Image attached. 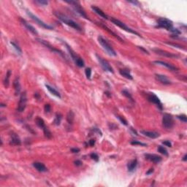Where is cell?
Segmentation results:
<instances>
[{
	"mask_svg": "<svg viewBox=\"0 0 187 187\" xmlns=\"http://www.w3.org/2000/svg\"><path fill=\"white\" fill-rule=\"evenodd\" d=\"M54 15H55L61 21L64 23L65 24L68 25L69 26L75 29L76 30H78V31H81V30H82V29H81V27L79 26L78 24H77V23L74 21L73 20L70 19L69 17H67V16H65V15H64V14H62V13L55 11V12H54Z\"/></svg>",
	"mask_w": 187,
	"mask_h": 187,
	"instance_id": "1",
	"label": "cell"
},
{
	"mask_svg": "<svg viewBox=\"0 0 187 187\" xmlns=\"http://www.w3.org/2000/svg\"><path fill=\"white\" fill-rule=\"evenodd\" d=\"M97 39H98L99 43L102 45V47L105 50H106L107 53H108L109 55H110V56H116V53H115V50L113 48V47L110 45L109 43L105 39H104L102 36H99Z\"/></svg>",
	"mask_w": 187,
	"mask_h": 187,
	"instance_id": "2",
	"label": "cell"
},
{
	"mask_svg": "<svg viewBox=\"0 0 187 187\" xmlns=\"http://www.w3.org/2000/svg\"><path fill=\"white\" fill-rule=\"evenodd\" d=\"M110 21L112 22L113 24H114L115 25L118 26L119 27L121 28L122 29H124V30H125V31H127V32H129V33H132V34L137 35L138 37H141L138 32H137V31H135L134 30H133L132 29L128 27L125 24H124L123 22L120 21L118 20V19L115 18H110Z\"/></svg>",
	"mask_w": 187,
	"mask_h": 187,
	"instance_id": "3",
	"label": "cell"
},
{
	"mask_svg": "<svg viewBox=\"0 0 187 187\" xmlns=\"http://www.w3.org/2000/svg\"><path fill=\"white\" fill-rule=\"evenodd\" d=\"M67 2L69 4H71L72 7L75 10V12L78 13L80 16H82L83 18H84L86 19H88L86 13L84 11V10L83 9V7H81V5L78 2H76V1H70V2L69 1H67Z\"/></svg>",
	"mask_w": 187,
	"mask_h": 187,
	"instance_id": "4",
	"label": "cell"
},
{
	"mask_svg": "<svg viewBox=\"0 0 187 187\" xmlns=\"http://www.w3.org/2000/svg\"><path fill=\"white\" fill-rule=\"evenodd\" d=\"M157 27L158 28H164L170 31L172 27V22L165 18H160L157 21Z\"/></svg>",
	"mask_w": 187,
	"mask_h": 187,
	"instance_id": "5",
	"label": "cell"
},
{
	"mask_svg": "<svg viewBox=\"0 0 187 187\" xmlns=\"http://www.w3.org/2000/svg\"><path fill=\"white\" fill-rule=\"evenodd\" d=\"M162 125L163 127L166 129H172L173 125H174V121H173V118L170 114L169 113H165L162 117Z\"/></svg>",
	"mask_w": 187,
	"mask_h": 187,
	"instance_id": "6",
	"label": "cell"
},
{
	"mask_svg": "<svg viewBox=\"0 0 187 187\" xmlns=\"http://www.w3.org/2000/svg\"><path fill=\"white\" fill-rule=\"evenodd\" d=\"M38 40L39 43H40L41 44H43V45H45V46L47 48H48L50 50L53 51V53H58V54H59L60 56H62L63 58H64V59L65 60L67 59V57H66V56L64 54V53H63L62 50H59V49H57V48H54L53 46H52V45H51L49 43H48L47 41L44 40H42V39H38Z\"/></svg>",
	"mask_w": 187,
	"mask_h": 187,
	"instance_id": "7",
	"label": "cell"
},
{
	"mask_svg": "<svg viewBox=\"0 0 187 187\" xmlns=\"http://www.w3.org/2000/svg\"><path fill=\"white\" fill-rule=\"evenodd\" d=\"M26 13H27V15L29 16V18H31L33 21H34L36 22L38 24H39V25L40 26H42V27H43V28L45 29H53V26H52L48 25V24H45V23L43 21H41L40 19L39 18L38 16H36L35 15H34L33 13H31V11L27 10Z\"/></svg>",
	"mask_w": 187,
	"mask_h": 187,
	"instance_id": "8",
	"label": "cell"
},
{
	"mask_svg": "<svg viewBox=\"0 0 187 187\" xmlns=\"http://www.w3.org/2000/svg\"><path fill=\"white\" fill-rule=\"evenodd\" d=\"M96 57H97V60H98L99 63H100V64L101 65V67H102L103 69H104L105 71L111 72V73H113V72H114L113 67H111V66L110 65V64L107 62L106 60H105L104 59H102L101 56H100L99 55H97V54H96Z\"/></svg>",
	"mask_w": 187,
	"mask_h": 187,
	"instance_id": "9",
	"label": "cell"
},
{
	"mask_svg": "<svg viewBox=\"0 0 187 187\" xmlns=\"http://www.w3.org/2000/svg\"><path fill=\"white\" fill-rule=\"evenodd\" d=\"M26 102H27L26 92L24 91V92H23V93L21 94V97H20V100H19L18 106V107H17V110L20 113L23 112L26 108Z\"/></svg>",
	"mask_w": 187,
	"mask_h": 187,
	"instance_id": "10",
	"label": "cell"
},
{
	"mask_svg": "<svg viewBox=\"0 0 187 187\" xmlns=\"http://www.w3.org/2000/svg\"><path fill=\"white\" fill-rule=\"evenodd\" d=\"M148 100L150 102H152L153 104L156 105L157 106L159 107V109L162 110V105L161 103V101L159 99V97H157L156 95H155L153 93H149L147 96Z\"/></svg>",
	"mask_w": 187,
	"mask_h": 187,
	"instance_id": "11",
	"label": "cell"
},
{
	"mask_svg": "<svg viewBox=\"0 0 187 187\" xmlns=\"http://www.w3.org/2000/svg\"><path fill=\"white\" fill-rule=\"evenodd\" d=\"M20 21H21V23L22 25L24 26L27 30H29V31H30V32H31L33 34H34V35H38V32L37 31V30L34 29V26H32L31 25H30V24H29L28 22L26 21V20L21 18H20Z\"/></svg>",
	"mask_w": 187,
	"mask_h": 187,
	"instance_id": "12",
	"label": "cell"
},
{
	"mask_svg": "<svg viewBox=\"0 0 187 187\" xmlns=\"http://www.w3.org/2000/svg\"><path fill=\"white\" fill-rule=\"evenodd\" d=\"M153 50L156 53L159 54V55H161L162 56H165V57H168V58H178V56L175 55V54L170 53V52H167V51H165V50H161V49H158V48H154V49H153Z\"/></svg>",
	"mask_w": 187,
	"mask_h": 187,
	"instance_id": "13",
	"label": "cell"
},
{
	"mask_svg": "<svg viewBox=\"0 0 187 187\" xmlns=\"http://www.w3.org/2000/svg\"><path fill=\"white\" fill-rule=\"evenodd\" d=\"M145 157L146 159L149 160L151 162H153L155 164L159 163V162L162 161V157L160 156H158L156 154H151V153H146L145 154Z\"/></svg>",
	"mask_w": 187,
	"mask_h": 187,
	"instance_id": "14",
	"label": "cell"
},
{
	"mask_svg": "<svg viewBox=\"0 0 187 187\" xmlns=\"http://www.w3.org/2000/svg\"><path fill=\"white\" fill-rule=\"evenodd\" d=\"M153 63L156 64L164 66V67H167V68L169 69L172 70V71H178V68L177 67L172 65V64H171L165 62H162V61H155V62H153Z\"/></svg>",
	"mask_w": 187,
	"mask_h": 187,
	"instance_id": "15",
	"label": "cell"
},
{
	"mask_svg": "<svg viewBox=\"0 0 187 187\" xmlns=\"http://www.w3.org/2000/svg\"><path fill=\"white\" fill-rule=\"evenodd\" d=\"M155 78L158 81H159L161 83L164 85H170L171 84V81H170L168 78L166 77L165 75H160V74H156Z\"/></svg>",
	"mask_w": 187,
	"mask_h": 187,
	"instance_id": "16",
	"label": "cell"
},
{
	"mask_svg": "<svg viewBox=\"0 0 187 187\" xmlns=\"http://www.w3.org/2000/svg\"><path fill=\"white\" fill-rule=\"evenodd\" d=\"M10 137H11V139L10 141V145H12V146H21V141L17 134L13 133V134H11Z\"/></svg>",
	"mask_w": 187,
	"mask_h": 187,
	"instance_id": "17",
	"label": "cell"
},
{
	"mask_svg": "<svg viewBox=\"0 0 187 187\" xmlns=\"http://www.w3.org/2000/svg\"><path fill=\"white\" fill-rule=\"evenodd\" d=\"M97 24L100 26V27H102V29H104L105 30H106L107 31H108L110 34H112L113 37H115V38H117V40H119V41H121V42H122V43H124V40H122L121 38H120L119 35H117V34H115L114 31H113L112 30H111V29H110L108 28V27H107V26L106 25H105L104 24H102V23H97Z\"/></svg>",
	"mask_w": 187,
	"mask_h": 187,
	"instance_id": "18",
	"label": "cell"
},
{
	"mask_svg": "<svg viewBox=\"0 0 187 187\" xmlns=\"http://www.w3.org/2000/svg\"><path fill=\"white\" fill-rule=\"evenodd\" d=\"M140 133L145 135V136H146V137H149V138H152V139H156V138L159 137V134L158 132H150L143 130V131H140Z\"/></svg>",
	"mask_w": 187,
	"mask_h": 187,
	"instance_id": "19",
	"label": "cell"
},
{
	"mask_svg": "<svg viewBox=\"0 0 187 187\" xmlns=\"http://www.w3.org/2000/svg\"><path fill=\"white\" fill-rule=\"evenodd\" d=\"M137 166V159H134L128 162L127 170L129 172H133Z\"/></svg>",
	"mask_w": 187,
	"mask_h": 187,
	"instance_id": "20",
	"label": "cell"
},
{
	"mask_svg": "<svg viewBox=\"0 0 187 187\" xmlns=\"http://www.w3.org/2000/svg\"><path fill=\"white\" fill-rule=\"evenodd\" d=\"M91 9L93 10V11L95 13H97L98 16H100V17H102V18H103L105 19H108V17H107V16L105 13L103 12L102 10L101 9H100L99 7H97L96 6H91Z\"/></svg>",
	"mask_w": 187,
	"mask_h": 187,
	"instance_id": "21",
	"label": "cell"
},
{
	"mask_svg": "<svg viewBox=\"0 0 187 187\" xmlns=\"http://www.w3.org/2000/svg\"><path fill=\"white\" fill-rule=\"evenodd\" d=\"M119 73H120L121 75H122L123 77L127 78L129 80H133V77L132 76L129 69H120V70H119Z\"/></svg>",
	"mask_w": 187,
	"mask_h": 187,
	"instance_id": "22",
	"label": "cell"
},
{
	"mask_svg": "<svg viewBox=\"0 0 187 187\" xmlns=\"http://www.w3.org/2000/svg\"><path fill=\"white\" fill-rule=\"evenodd\" d=\"M33 166L39 172H47V170H48V169L45 166V165L43 164V163H41V162H34L33 163Z\"/></svg>",
	"mask_w": 187,
	"mask_h": 187,
	"instance_id": "23",
	"label": "cell"
},
{
	"mask_svg": "<svg viewBox=\"0 0 187 187\" xmlns=\"http://www.w3.org/2000/svg\"><path fill=\"white\" fill-rule=\"evenodd\" d=\"M65 44V45L67 46V50H68V51L69 52V54H70V56H71V57H72V60L74 61V62H76L77 60L80 58L79 56L76 54V53H75V51L74 50H72V48H70V46L69 45H67V43H64Z\"/></svg>",
	"mask_w": 187,
	"mask_h": 187,
	"instance_id": "24",
	"label": "cell"
},
{
	"mask_svg": "<svg viewBox=\"0 0 187 187\" xmlns=\"http://www.w3.org/2000/svg\"><path fill=\"white\" fill-rule=\"evenodd\" d=\"M13 87H14V89L16 91V95H18L21 91V85L19 83L18 77L16 78V79L13 81Z\"/></svg>",
	"mask_w": 187,
	"mask_h": 187,
	"instance_id": "25",
	"label": "cell"
},
{
	"mask_svg": "<svg viewBox=\"0 0 187 187\" xmlns=\"http://www.w3.org/2000/svg\"><path fill=\"white\" fill-rule=\"evenodd\" d=\"M74 119H75V113L72 110H69L67 115V121L68 122V124H72L74 122Z\"/></svg>",
	"mask_w": 187,
	"mask_h": 187,
	"instance_id": "26",
	"label": "cell"
},
{
	"mask_svg": "<svg viewBox=\"0 0 187 187\" xmlns=\"http://www.w3.org/2000/svg\"><path fill=\"white\" fill-rule=\"evenodd\" d=\"M45 87H46V88L48 89V90L50 91V93L52 94L53 95H54V96H56V97H59V98H61V95H60V94L59 91H57L54 88L51 87V86H50L49 85H45Z\"/></svg>",
	"mask_w": 187,
	"mask_h": 187,
	"instance_id": "27",
	"label": "cell"
},
{
	"mask_svg": "<svg viewBox=\"0 0 187 187\" xmlns=\"http://www.w3.org/2000/svg\"><path fill=\"white\" fill-rule=\"evenodd\" d=\"M12 74L11 70H7V74L5 75V78L4 79V86H5V88H8L10 84V75Z\"/></svg>",
	"mask_w": 187,
	"mask_h": 187,
	"instance_id": "28",
	"label": "cell"
},
{
	"mask_svg": "<svg viewBox=\"0 0 187 187\" xmlns=\"http://www.w3.org/2000/svg\"><path fill=\"white\" fill-rule=\"evenodd\" d=\"M35 122H36V124L38 125V127H39L40 128H41V129H44V128L46 127L43 119H42V118H40V117H39V116H38V117L36 118V119H35Z\"/></svg>",
	"mask_w": 187,
	"mask_h": 187,
	"instance_id": "29",
	"label": "cell"
},
{
	"mask_svg": "<svg viewBox=\"0 0 187 187\" xmlns=\"http://www.w3.org/2000/svg\"><path fill=\"white\" fill-rule=\"evenodd\" d=\"M62 119V115L61 113H56V117H55V119H54V121H53L54 124L59 126L61 124Z\"/></svg>",
	"mask_w": 187,
	"mask_h": 187,
	"instance_id": "30",
	"label": "cell"
},
{
	"mask_svg": "<svg viewBox=\"0 0 187 187\" xmlns=\"http://www.w3.org/2000/svg\"><path fill=\"white\" fill-rule=\"evenodd\" d=\"M43 132H44V134H45V136L47 138L50 139V138L52 137V134H51V132H50V130L48 129V128L47 127H45L44 128V129H43Z\"/></svg>",
	"mask_w": 187,
	"mask_h": 187,
	"instance_id": "31",
	"label": "cell"
},
{
	"mask_svg": "<svg viewBox=\"0 0 187 187\" xmlns=\"http://www.w3.org/2000/svg\"><path fill=\"white\" fill-rule=\"evenodd\" d=\"M158 151H159V153L163 154V155H165V156H168V152H167V151L166 150L165 148H164V147L162 146H159V147H158Z\"/></svg>",
	"mask_w": 187,
	"mask_h": 187,
	"instance_id": "32",
	"label": "cell"
},
{
	"mask_svg": "<svg viewBox=\"0 0 187 187\" xmlns=\"http://www.w3.org/2000/svg\"><path fill=\"white\" fill-rule=\"evenodd\" d=\"M122 94L124 95L125 97H127L128 99L129 100H130L132 101V102H134V100H133V97H132V95H131V94L129 93L128 91H127V90H123L122 91Z\"/></svg>",
	"mask_w": 187,
	"mask_h": 187,
	"instance_id": "33",
	"label": "cell"
},
{
	"mask_svg": "<svg viewBox=\"0 0 187 187\" xmlns=\"http://www.w3.org/2000/svg\"><path fill=\"white\" fill-rule=\"evenodd\" d=\"M75 63L76 64V65L78 66V67H83L85 65L84 61L82 59L81 57H80V58H79V59H78Z\"/></svg>",
	"mask_w": 187,
	"mask_h": 187,
	"instance_id": "34",
	"label": "cell"
},
{
	"mask_svg": "<svg viewBox=\"0 0 187 187\" xmlns=\"http://www.w3.org/2000/svg\"><path fill=\"white\" fill-rule=\"evenodd\" d=\"M10 43H11V45H13V48H14L16 49V51H17V52H18V53L19 54H21V53H22L21 49V48H20V47H19L18 45H17V44L16 43H14V42H11Z\"/></svg>",
	"mask_w": 187,
	"mask_h": 187,
	"instance_id": "35",
	"label": "cell"
},
{
	"mask_svg": "<svg viewBox=\"0 0 187 187\" xmlns=\"http://www.w3.org/2000/svg\"><path fill=\"white\" fill-rule=\"evenodd\" d=\"M116 117L119 119V120L121 122L122 124L124 125H125V126H127V121L126 120V119L124 118V117H122V116H121V115H116Z\"/></svg>",
	"mask_w": 187,
	"mask_h": 187,
	"instance_id": "36",
	"label": "cell"
},
{
	"mask_svg": "<svg viewBox=\"0 0 187 187\" xmlns=\"http://www.w3.org/2000/svg\"><path fill=\"white\" fill-rule=\"evenodd\" d=\"M85 74H86V76L88 79H91V69L88 67V68L86 69L85 70Z\"/></svg>",
	"mask_w": 187,
	"mask_h": 187,
	"instance_id": "37",
	"label": "cell"
},
{
	"mask_svg": "<svg viewBox=\"0 0 187 187\" xmlns=\"http://www.w3.org/2000/svg\"><path fill=\"white\" fill-rule=\"evenodd\" d=\"M177 117H178V119L181 120V121L184 122V123H186L187 122V117L186 115H185V114H182V115H178Z\"/></svg>",
	"mask_w": 187,
	"mask_h": 187,
	"instance_id": "38",
	"label": "cell"
},
{
	"mask_svg": "<svg viewBox=\"0 0 187 187\" xmlns=\"http://www.w3.org/2000/svg\"><path fill=\"white\" fill-rule=\"evenodd\" d=\"M132 145L133 146H137V145H139V146H147V145L146 143H141V142H139V141H132L131 142Z\"/></svg>",
	"mask_w": 187,
	"mask_h": 187,
	"instance_id": "39",
	"label": "cell"
},
{
	"mask_svg": "<svg viewBox=\"0 0 187 187\" xmlns=\"http://www.w3.org/2000/svg\"><path fill=\"white\" fill-rule=\"evenodd\" d=\"M91 158L92 159H94V161H96V162H98L99 161V156H98V155H97V153H91Z\"/></svg>",
	"mask_w": 187,
	"mask_h": 187,
	"instance_id": "40",
	"label": "cell"
},
{
	"mask_svg": "<svg viewBox=\"0 0 187 187\" xmlns=\"http://www.w3.org/2000/svg\"><path fill=\"white\" fill-rule=\"evenodd\" d=\"M167 44H168V45H172V46H175V47H176V48H180V49H183V50H185V48H183L184 46H182V45H178V44L172 43H167Z\"/></svg>",
	"mask_w": 187,
	"mask_h": 187,
	"instance_id": "41",
	"label": "cell"
},
{
	"mask_svg": "<svg viewBox=\"0 0 187 187\" xmlns=\"http://www.w3.org/2000/svg\"><path fill=\"white\" fill-rule=\"evenodd\" d=\"M36 3L39 4H41V5H47L48 4V1H44V0H38V1H35Z\"/></svg>",
	"mask_w": 187,
	"mask_h": 187,
	"instance_id": "42",
	"label": "cell"
},
{
	"mask_svg": "<svg viewBox=\"0 0 187 187\" xmlns=\"http://www.w3.org/2000/svg\"><path fill=\"white\" fill-rule=\"evenodd\" d=\"M50 109H51V107H50V105H49V104H46V105H45L44 110H45V112L49 113L50 111Z\"/></svg>",
	"mask_w": 187,
	"mask_h": 187,
	"instance_id": "43",
	"label": "cell"
},
{
	"mask_svg": "<svg viewBox=\"0 0 187 187\" xmlns=\"http://www.w3.org/2000/svg\"><path fill=\"white\" fill-rule=\"evenodd\" d=\"M163 144L165 145V146H166L167 147H170V148H171L172 147V143L169 141V140H166V141H164L163 142Z\"/></svg>",
	"mask_w": 187,
	"mask_h": 187,
	"instance_id": "44",
	"label": "cell"
},
{
	"mask_svg": "<svg viewBox=\"0 0 187 187\" xmlns=\"http://www.w3.org/2000/svg\"><path fill=\"white\" fill-rule=\"evenodd\" d=\"M71 151H72V153H78V152H80V149H79L78 148H73L71 149Z\"/></svg>",
	"mask_w": 187,
	"mask_h": 187,
	"instance_id": "45",
	"label": "cell"
},
{
	"mask_svg": "<svg viewBox=\"0 0 187 187\" xmlns=\"http://www.w3.org/2000/svg\"><path fill=\"white\" fill-rule=\"evenodd\" d=\"M74 164H75L76 166H78V167H79V166L82 165V164H83V163H82V162H81V161H80V160H76V161H75V162H74Z\"/></svg>",
	"mask_w": 187,
	"mask_h": 187,
	"instance_id": "46",
	"label": "cell"
},
{
	"mask_svg": "<svg viewBox=\"0 0 187 187\" xmlns=\"http://www.w3.org/2000/svg\"><path fill=\"white\" fill-rule=\"evenodd\" d=\"M88 143H89V146H94L95 145V140H94V139H91V140H89Z\"/></svg>",
	"mask_w": 187,
	"mask_h": 187,
	"instance_id": "47",
	"label": "cell"
},
{
	"mask_svg": "<svg viewBox=\"0 0 187 187\" xmlns=\"http://www.w3.org/2000/svg\"><path fill=\"white\" fill-rule=\"evenodd\" d=\"M138 48H140V50H143V52H145V53H147V54H149V53H148V50H146L145 48H143V47H138Z\"/></svg>",
	"mask_w": 187,
	"mask_h": 187,
	"instance_id": "48",
	"label": "cell"
},
{
	"mask_svg": "<svg viewBox=\"0 0 187 187\" xmlns=\"http://www.w3.org/2000/svg\"><path fill=\"white\" fill-rule=\"evenodd\" d=\"M153 172V168L149 169V170H148V172H146V175L151 174V173H152Z\"/></svg>",
	"mask_w": 187,
	"mask_h": 187,
	"instance_id": "49",
	"label": "cell"
},
{
	"mask_svg": "<svg viewBox=\"0 0 187 187\" xmlns=\"http://www.w3.org/2000/svg\"><path fill=\"white\" fill-rule=\"evenodd\" d=\"M129 2H130V3H132L134 4H137V5H138L139 4V2H137V1H129Z\"/></svg>",
	"mask_w": 187,
	"mask_h": 187,
	"instance_id": "50",
	"label": "cell"
},
{
	"mask_svg": "<svg viewBox=\"0 0 187 187\" xmlns=\"http://www.w3.org/2000/svg\"><path fill=\"white\" fill-rule=\"evenodd\" d=\"M34 97H35V98H37L38 100H39V99H40V95H39V94L38 93L34 94Z\"/></svg>",
	"mask_w": 187,
	"mask_h": 187,
	"instance_id": "51",
	"label": "cell"
},
{
	"mask_svg": "<svg viewBox=\"0 0 187 187\" xmlns=\"http://www.w3.org/2000/svg\"><path fill=\"white\" fill-rule=\"evenodd\" d=\"M187 160V155L186 154H185L184 156V158H183V161H184V162H186Z\"/></svg>",
	"mask_w": 187,
	"mask_h": 187,
	"instance_id": "52",
	"label": "cell"
},
{
	"mask_svg": "<svg viewBox=\"0 0 187 187\" xmlns=\"http://www.w3.org/2000/svg\"><path fill=\"white\" fill-rule=\"evenodd\" d=\"M131 130H132V132H133V133H134V134H136V135H137V132H136V130H134V129H133V128H132V127H131Z\"/></svg>",
	"mask_w": 187,
	"mask_h": 187,
	"instance_id": "53",
	"label": "cell"
},
{
	"mask_svg": "<svg viewBox=\"0 0 187 187\" xmlns=\"http://www.w3.org/2000/svg\"><path fill=\"white\" fill-rule=\"evenodd\" d=\"M105 94H106V95H107V96H108V97H111V95H110V94H109V92H108V91H106V92H105Z\"/></svg>",
	"mask_w": 187,
	"mask_h": 187,
	"instance_id": "54",
	"label": "cell"
}]
</instances>
